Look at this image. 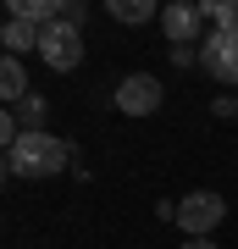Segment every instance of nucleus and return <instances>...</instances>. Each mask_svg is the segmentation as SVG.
Wrapping results in <instances>:
<instances>
[{"mask_svg":"<svg viewBox=\"0 0 238 249\" xmlns=\"http://www.w3.org/2000/svg\"><path fill=\"white\" fill-rule=\"evenodd\" d=\"M11 178H61V166L72 160V150L55 133H17V144L6 150Z\"/></svg>","mask_w":238,"mask_h":249,"instance_id":"1","label":"nucleus"},{"mask_svg":"<svg viewBox=\"0 0 238 249\" xmlns=\"http://www.w3.org/2000/svg\"><path fill=\"white\" fill-rule=\"evenodd\" d=\"M221 222H227V199H221L216 188H194L188 199H177V227H183L188 238H211Z\"/></svg>","mask_w":238,"mask_h":249,"instance_id":"2","label":"nucleus"},{"mask_svg":"<svg viewBox=\"0 0 238 249\" xmlns=\"http://www.w3.org/2000/svg\"><path fill=\"white\" fill-rule=\"evenodd\" d=\"M39 55H44L50 72H72V67L83 61V34L67 17H55L50 28H39Z\"/></svg>","mask_w":238,"mask_h":249,"instance_id":"3","label":"nucleus"},{"mask_svg":"<svg viewBox=\"0 0 238 249\" xmlns=\"http://www.w3.org/2000/svg\"><path fill=\"white\" fill-rule=\"evenodd\" d=\"M194 55H200V67L211 72L216 83L238 89V28H233V34H216V28H211V34L200 39V50H194Z\"/></svg>","mask_w":238,"mask_h":249,"instance_id":"4","label":"nucleus"},{"mask_svg":"<svg viewBox=\"0 0 238 249\" xmlns=\"http://www.w3.org/2000/svg\"><path fill=\"white\" fill-rule=\"evenodd\" d=\"M161 34L172 39V50H200L205 39V11L194 6V0H172V6H161Z\"/></svg>","mask_w":238,"mask_h":249,"instance_id":"5","label":"nucleus"},{"mask_svg":"<svg viewBox=\"0 0 238 249\" xmlns=\"http://www.w3.org/2000/svg\"><path fill=\"white\" fill-rule=\"evenodd\" d=\"M111 100H116V111H128V116H150V111H161L166 89H161V78H150V72H128Z\"/></svg>","mask_w":238,"mask_h":249,"instance_id":"6","label":"nucleus"},{"mask_svg":"<svg viewBox=\"0 0 238 249\" xmlns=\"http://www.w3.org/2000/svg\"><path fill=\"white\" fill-rule=\"evenodd\" d=\"M0 100L6 106H22L28 100V72H22L17 55H0Z\"/></svg>","mask_w":238,"mask_h":249,"instance_id":"7","label":"nucleus"},{"mask_svg":"<svg viewBox=\"0 0 238 249\" xmlns=\"http://www.w3.org/2000/svg\"><path fill=\"white\" fill-rule=\"evenodd\" d=\"M11 17L28 22V28H50L61 17V6H55V0H11Z\"/></svg>","mask_w":238,"mask_h":249,"instance_id":"8","label":"nucleus"},{"mask_svg":"<svg viewBox=\"0 0 238 249\" xmlns=\"http://www.w3.org/2000/svg\"><path fill=\"white\" fill-rule=\"evenodd\" d=\"M0 45H6V55H17V61H22V50H39V28H28V22L11 17L6 28H0Z\"/></svg>","mask_w":238,"mask_h":249,"instance_id":"9","label":"nucleus"},{"mask_svg":"<svg viewBox=\"0 0 238 249\" xmlns=\"http://www.w3.org/2000/svg\"><path fill=\"white\" fill-rule=\"evenodd\" d=\"M106 17H116V22H150V17H161V11L150 6V0H106Z\"/></svg>","mask_w":238,"mask_h":249,"instance_id":"10","label":"nucleus"},{"mask_svg":"<svg viewBox=\"0 0 238 249\" xmlns=\"http://www.w3.org/2000/svg\"><path fill=\"white\" fill-rule=\"evenodd\" d=\"M205 22H216V34H233L238 28V0H205Z\"/></svg>","mask_w":238,"mask_h":249,"instance_id":"11","label":"nucleus"},{"mask_svg":"<svg viewBox=\"0 0 238 249\" xmlns=\"http://www.w3.org/2000/svg\"><path fill=\"white\" fill-rule=\"evenodd\" d=\"M39 122H44V100H39V94H28V100H22V133H44Z\"/></svg>","mask_w":238,"mask_h":249,"instance_id":"12","label":"nucleus"},{"mask_svg":"<svg viewBox=\"0 0 238 249\" xmlns=\"http://www.w3.org/2000/svg\"><path fill=\"white\" fill-rule=\"evenodd\" d=\"M17 133H22V127H17V116H11V111H0V155L17 144Z\"/></svg>","mask_w":238,"mask_h":249,"instance_id":"13","label":"nucleus"},{"mask_svg":"<svg viewBox=\"0 0 238 249\" xmlns=\"http://www.w3.org/2000/svg\"><path fill=\"white\" fill-rule=\"evenodd\" d=\"M183 249H216V244H211V238H188Z\"/></svg>","mask_w":238,"mask_h":249,"instance_id":"14","label":"nucleus"},{"mask_svg":"<svg viewBox=\"0 0 238 249\" xmlns=\"http://www.w3.org/2000/svg\"><path fill=\"white\" fill-rule=\"evenodd\" d=\"M6 178H11V160H6V155H0V188H6Z\"/></svg>","mask_w":238,"mask_h":249,"instance_id":"15","label":"nucleus"},{"mask_svg":"<svg viewBox=\"0 0 238 249\" xmlns=\"http://www.w3.org/2000/svg\"><path fill=\"white\" fill-rule=\"evenodd\" d=\"M0 55H6V50H0Z\"/></svg>","mask_w":238,"mask_h":249,"instance_id":"16","label":"nucleus"}]
</instances>
